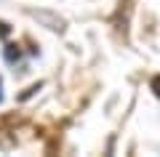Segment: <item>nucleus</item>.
<instances>
[{"label":"nucleus","mask_w":160,"mask_h":157,"mask_svg":"<svg viewBox=\"0 0 160 157\" xmlns=\"http://www.w3.org/2000/svg\"><path fill=\"white\" fill-rule=\"evenodd\" d=\"M29 16L35 19V22H40L43 27H48L51 32H64V19L59 16V13H51V11H29Z\"/></svg>","instance_id":"nucleus-1"},{"label":"nucleus","mask_w":160,"mask_h":157,"mask_svg":"<svg viewBox=\"0 0 160 157\" xmlns=\"http://www.w3.org/2000/svg\"><path fill=\"white\" fill-rule=\"evenodd\" d=\"M149 85H152V93H155V96L160 99V75H155V77H152V83H149Z\"/></svg>","instance_id":"nucleus-2"}]
</instances>
